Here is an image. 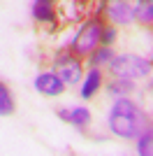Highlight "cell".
<instances>
[{"label": "cell", "instance_id": "obj_7", "mask_svg": "<svg viewBox=\"0 0 153 156\" xmlns=\"http://www.w3.org/2000/svg\"><path fill=\"white\" fill-rule=\"evenodd\" d=\"M58 117L67 121V124L76 126V128H88L90 124V110L88 107H63V110L58 112Z\"/></svg>", "mask_w": 153, "mask_h": 156}, {"label": "cell", "instance_id": "obj_14", "mask_svg": "<svg viewBox=\"0 0 153 156\" xmlns=\"http://www.w3.org/2000/svg\"><path fill=\"white\" fill-rule=\"evenodd\" d=\"M14 112V98L2 82H0V117H9Z\"/></svg>", "mask_w": 153, "mask_h": 156}, {"label": "cell", "instance_id": "obj_4", "mask_svg": "<svg viewBox=\"0 0 153 156\" xmlns=\"http://www.w3.org/2000/svg\"><path fill=\"white\" fill-rule=\"evenodd\" d=\"M53 72H56L58 77L63 79L65 86H76L79 82H81V61H79V56H74L72 51L67 54H60V56H56V61H53Z\"/></svg>", "mask_w": 153, "mask_h": 156}, {"label": "cell", "instance_id": "obj_6", "mask_svg": "<svg viewBox=\"0 0 153 156\" xmlns=\"http://www.w3.org/2000/svg\"><path fill=\"white\" fill-rule=\"evenodd\" d=\"M35 89L39 93H44V96H60L65 84L56 72H42V75L35 77Z\"/></svg>", "mask_w": 153, "mask_h": 156}, {"label": "cell", "instance_id": "obj_16", "mask_svg": "<svg viewBox=\"0 0 153 156\" xmlns=\"http://www.w3.org/2000/svg\"><path fill=\"white\" fill-rule=\"evenodd\" d=\"M148 89H151V91H153V79H151V86H148Z\"/></svg>", "mask_w": 153, "mask_h": 156}, {"label": "cell", "instance_id": "obj_8", "mask_svg": "<svg viewBox=\"0 0 153 156\" xmlns=\"http://www.w3.org/2000/svg\"><path fill=\"white\" fill-rule=\"evenodd\" d=\"M32 19L39 23L56 21V0H35L32 2Z\"/></svg>", "mask_w": 153, "mask_h": 156}, {"label": "cell", "instance_id": "obj_5", "mask_svg": "<svg viewBox=\"0 0 153 156\" xmlns=\"http://www.w3.org/2000/svg\"><path fill=\"white\" fill-rule=\"evenodd\" d=\"M104 14L114 26H127L134 21V9L130 7L127 0H107Z\"/></svg>", "mask_w": 153, "mask_h": 156}, {"label": "cell", "instance_id": "obj_2", "mask_svg": "<svg viewBox=\"0 0 153 156\" xmlns=\"http://www.w3.org/2000/svg\"><path fill=\"white\" fill-rule=\"evenodd\" d=\"M102 30H104L102 19L100 16H90V19L79 28V33L74 35V40H72V44H70V51L74 54V56H79V58H81V56H90V54L102 44Z\"/></svg>", "mask_w": 153, "mask_h": 156}, {"label": "cell", "instance_id": "obj_9", "mask_svg": "<svg viewBox=\"0 0 153 156\" xmlns=\"http://www.w3.org/2000/svg\"><path fill=\"white\" fill-rule=\"evenodd\" d=\"M100 86H102V72L100 68H90V72L86 75V82H83L81 86V98H93L97 91H100Z\"/></svg>", "mask_w": 153, "mask_h": 156}, {"label": "cell", "instance_id": "obj_17", "mask_svg": "<svg viewBox=\"0 0 153 156\" xmlns=\"http://www.w3.org/2000/svg\"><path fill=\"white\" fill-rule=\"evenodd\" d=\"M151 65H153V58H151Z\"/></svg>", "mask_w": 153, "mask_h": 156}, {"label": "cell", "instance_id": "obj_3", "mask_svg": "<svg viewBox=\"0 0 153 156\" xmlns=\"http://www.w3.org/2000/svg\"><path fill=\"white\" fill-rule=\"evenodd\" d=\"M153 70V65L148 58L134 56V54H121L109 63V72L114 77H127V79H139L146 77L148 72Z\"/></svg>", "mask_w": 153, "mask_h": 156}, {"label": "cell", "instance_id": "obj_11", "mask_svg": "<svg viewBox=\"0 0 153 156\" xmlns=\"http://www.w3.org/2000/svg\"><path fill=\"white\" fill-rule=\"evenodd\" d=\"M107 91L111 96H127L130 91H134V79H127V77H114V82L107 86Z\"/></svg>", "mask_w": 153, "mask_h": 156}, {"label": "cell", "instance_id": "obj_12", "mask_svg": "<svg viewBox=\"0 0 153 156\" xmlns=\"http://www.w3.org/2000/svg\"><path fill=\"white\" fill-rule=\"evenodd\" d=\"M137 151L141 156H146V154L153 151V121L146 124V128L141 130V135L137 137Z\"/></svg>", "mask_w": 153, "mask_h": 156}, {"label": "cell", "instance_id": "obj_13", "mask_svg": "<svg viewBox=\"0 0 153 156\" xmlns=\"http://www.w3.org/2000/svg\"><path fill=\"white\" fill-rule=\"evenodd\" d=\"M111 61H114V51H111L107 44L97 47L95 51L90 54V68H100L102 63H111Z\"/></svg>", "mask_w": 153, "mask_h": 156}, {"label": "cell", "instance_id": "obj_10", "mask_svg": "<svg viewBox=\"0 0 153 156\" xmlns=\"http://www.w3.org/2000/svg\"><path fill=\"white\" fill-rule=\"evenodd\" d=\"M134 21L153 28V0H139V5L134 7Z\"/></svg>", "mask_w": 153, "mask_h": 156}, {"label": "cell", "instance_id": "obj_15", "mask_svg": "<svg viewBox=\"0 0 153 156\" xmlns=\"http://www.w3.org/2000/svg\"><path fill=\"white\" fill-rule=\"evenodd\" d=\"M111 42H116V28L114 26L102 30V44H111Z\"/></svg>", "mask_w": 153, "mask_h": 156}, {"label": "cell", "instance_id": "obj_1", "mask_svg": "<svg viewBox=\"0 0 153 156\" xmlns=\"http://www.w3.org/2000/svg\"><path fill=\"white\" fill-rule=\"evenodd\" d=\"M146 124V114L125 96L118 98L109 110V130L123 140H137Z\"/></svg>", "mask_w": 153, "mask_h": 156}]
</instances>
